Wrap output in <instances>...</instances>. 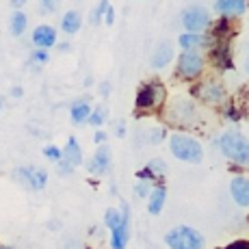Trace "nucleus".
Masks as SVG:
<instances>
[{
    "label": "nucleus",
    "mask_w": 249,
    "mask_h": 249,
    "mask_svg": "<svg viewBox=\"0 0 249 249\" xmlns=\"http://www.w3.org/2000/svg\"><path fill=\"white\" fill-rule=\"evenodd\" d=\"M221 154L234 165H249V139L238 130H226L217 139Z\"/></svg>",
    "instance_id": "f257e3e1"
},
{
    "label": "nucleus",
    "mask_w": 249,
    "mask_h": 249,
    "mask_svg": "<svg viewBox=\"0 0 249 249\" xmlns=\"http://www.w3.org/2000/svg\"><path fill=\"white\" fill-rule=\"evenodd\" d=\"M169 152L182 162H191V165H199L204 160V147L195 137L186 135V132H174L169 137Z\"/></svg>",
    "instance_id": "f03ea898"
},
{
    "label": "nucleus",
    "mask_w": 249,
    "mask_h": 249,
    "mask_svg": "<svg viewBox=\"0 0 249 249\" xmlns=\"http://www.w3.org/2000/svg\"><path fill=\"white\" fill-rule=\"evenodd\" d=\"M165 243L169 249H204L206 241L202 232L191 226H178L165 234Z\"/></svg>",
    "instance_id": "7ed1b4c3"
},
{
    "label": "nucleus",
    "mask_w": 249,
    "mask_h": 249,
    "mask_svg": "<svg viewBox=\"0 0 249 249\" xmlns=\"http://www.w3.org/2000/svg\"><path fill=\"white\" fill-rule=\"evenodd\" d=\"M165 113H167V119L180 128L191 126V124H195V119H197V107H195V102L191 98H182V95L174 98L167 104Z\"/></svg>",
    "instance_id": "20e7f679"
},
{
    "label": "nucleus",
    "mask_w": 249,
    "mask_h": 249,
    "mask_svg": "<svg viewBox=\"0 0 249 249\" xmlns=\"http://www.w3.org/2000/svg\"><path fill=\"white\" fill-rule=\"evenodd\" d=\"M167 98L165 85L159 83V80H150V83L141 85L137 91L135 98V107L139 111H152V108H159Z\"/></svg>",
    "instance_id": "39448f33"
},
{
    "label": "nucleus",
    "mask_w": 249,
    "mask_h": 249,
    "mask_svg": "<svg viewBox=\"0 0 249 249\" xmlns=\"http://www.w3.org/2000/svg\"><path fill=\"white\" fill-rule=\"evenodd\" d=\"M204 68H206V61L197 50H182L178 56V63H176V71H178V76L184 80L199 78Z\"/></svg>",
    "instance_id": "423d86ee"
},
{
    "label": "nucleus",
    "mask_w": 249,
    "mask_h": 249,
    "mask_svg": "<svg viewBox=\"0 0 249 249\" xmlns=\"http://www.w3.org/2000/svg\"><path fill=\"white\" fill-rule=\"evenodd\" d=\"M213 24V16L208 9L204 7H189L182 13V26L186 28V33H199L204 35Z\"/></svg>",
    "instance_id": "0eeeda50"
},
{
    "label": "nucleus",
    "mask_w": 249,
    "mask_h": 249,
    "mask_svg": "<svg viewBox=\"0 0 249 249\" xmlns=\"http://www.w3.org/2000/svg\"><path fill=\"white\" fill-rule=\"evenodd\" d=\"M16 180L28 191H44L48 184V171L44 167H20L16 171Z\"/></svg>",
    "instance_id": "6e6552de"
},
{
    "label": "nucleus",
    "mask_w": 249,
    "mask_h": 249,
    "mask_svg": "<svg viewBox=\"0 0 249 249\" xmlns=\"http://www.w3.org/2000/svg\"><path fill=\"white\" fill-rule=\"evenodd\" d=\"M111 165H113V152L107 143L98 145V150L93 152L91 160L87 162V171L93 176H107L111 171Z\"/></svg>",
    "instance_id": "1a4fd4ad"
},
{
    "label": "nucleus",
    "mask_w": 249,
    "mask_h": 249,
    "mask_svg": "<svg viewBox=\"0 0 249 249\" xmlns=\"http://www.w3.org/2000/svg\"><path fill=\"white\" fill-rule=\"evenodd\" d=\"M122 226L111 232V249H126L130 241V206L122 204Z\"/></svg>",
    "instance_id": "9d476101"
},
{
    "label": "nucleus",
    "mask_w": 249,
    "mask_h": 249,
    "mask_svg": "<svg viewBox=\"0 0 249 249\" xmlns=\"http://www.w3.org/2000/svg\"><path fill=\"white\" fill-rule=\"evenodd\" d=\"M195 95L206 104H221L226 100V89L217 80H204L202 85L195 87Z\"/></svg>",
    "instance_id": "9b49d317"
},
{
    "label": "nucleus",
    "mask_w": 249,
    "mask_h": 249,
    "mask_svg": "<svg viewBox=\"0 0 249 249\" xmlns=\"http://www.w3.org/2000/svg\"><path fill=\"white\" fill-rule=\"evenodd\" d=\"M31 41L35 48H41V50H50V48L56 46V31L50 24H39V26L33 31Z\"/></svg>",
    "instance_id": "f8f14e48"
},
{
    "label": "nucleus",
    "mask_w": 249,
    "mask_h": 249,
    "mask_svg": "<svg viewBox=\"0 0 249 249\" xmlns=\"http://www.w3.org/2000/svg\"><path fill=\"white\" fill-rule=\"evenodd\" d=\"M230 195L241 208H249V178L247 176H234L230 182Z\"/></svg>",
    "instance_id": "ddd939ff"
},
{
    "label": "nucleus",
    "mask_w": 249,
    "mask_h": 249,
    "mask_svg": "<svg viewBox=\"0 0 249 249\" xmlns=\"http://www.w3.org/2000/svg\"><path fill=\"white\" fill-rule=\"evenodd\" d=\"M165 174H167V162L162 159H152V160H147V165L141 171H137V180L159 182Z\"/></svg>",
    "instance_id": "4468645a"
},
{
    "label": "nucleus",
    "mask_w": 249,
    "mask_h": 249,
    "mask_svg": "<svg viewBox=\"0 0 249 249\" xmlns=\"http://www.w3.org/2000/svg\"><path fill=\"white\" fill-rule=\"evenodd\" d=\"M214 11L221 18H238L247 11V2L245 0H214Z\"/></svg>",
    "instance_id": "2eb2a0df"
},
{
    "label": "nucleus",
    "mask_w": 249,
    "mask_h": 249,
    "mask_svg": "<svg viewBox=\"0 0 249 249\" xmlns=\"http://www.w3.org/2000/svg\"><path fill=\"white\" fill-rule=\"evenodd\" d=\"M178 44L182 50H199V48H208L213 44V39H210L208 35H199V33H182L178 37Z\"/></svg>",
    "instance_id": "dca6fc26"
},
{
    "label": "nucleus",
    "mask_w": 249,
    "mask_h": 249,
    "mask_svg": "<svg viewBox=\"0 0 249 249\" xmlns=\"http://www.w3.org/2000/svg\"><path fill=\"white\" fill-rule=\"evenodd\" d=\"M210 59H213L214 68L219 70H230L232 68V56H230V46L228 41H217L210 50Z\"/></svg>",
    "instance_id": "f3484780"
},
{
    "label": "nucleus",
    "mask_w": 249,
    "mask_h": 249,
    "mask_svg": "<svg viewBox=\"0 0 249 249\" xmlns=\"http://www.w3.org/2000/svg\"><path fill=\"white\" fill-rule=\"evenodd\" d=\"M167 202V189L162 184L152 186V193L147 195V213L150 214H160Z\"/></svg>",
    "instance_id": "a211bd4d"
},
{
    "label": "nucleus",
    "mask_w": 249,
    "mask_h": 249,
    "mask_svg": "<svg viewBox=\"0 0 249 249\" xmlns=\"http://www.w3.org/2000/svg\"><path fill=\"white\" fill-rule=\"evenodd\" d=\"M63 160L70 162L71 167H80V165H83V160H85L83 147H80V143H78V139H76V137H70L68 143H65V147H63Z\"/></svg>",
    "instance_id": "6ab92c4d"
},
{
    "label": "nucleus",
    "mask_w": 249,
    "mask_h": 249,
    "mask_svg": "<svg viewBox=\"0 0 249 249\" xmlns=\"http://www.w3.org/2000/svg\"><path fill=\"white\" fill-rule=\"evenodd\" d=\"M91 104L87 100H76V102H71L70 107V119L74 126H83V124L89 122V115H91Z\"/></svg>",
    "instance_id": "aec40b11"
},
{
    "label": "nucleus",
    "mask_w": 249,
    "mask_h": 249,
    "mask_svg": "<svg viewBox=\"0 0 249 249\" xmlns=\"http://www.w3.org/2000/svg\"><path fill=\"white\" fill-rule=\"evenodd\" d=\"M171 59H174V48H171L169 41H165V44H160L156 48L154 54H152V68L154 70L167 68V65L171 63Z\"/></svg>",
    "instance_id": "412c9836"
},
{
    "label": "nucleus",
    "mask_w": 249,
    "mask_h": 249,
    "mask_svg": "<svg viewBox=\"0 0 249 249\" xmlns=\"http://www.w3.org/2000/svg\"><path fill=\"white\" fill-rule=\"evenodd\" d=\"M80 26H83V16L76 9H70V11L63 13V18H61V31L63 33L74 35V33L80 31Z\"/></svg>",
    "instance_id": "4be33fe9"
},
{
    "label": "nucleus",
    "mask_w": 249,
    "mask_h": 249,
    "mask_svg": "<svg viewBox=\"0 0 249 249\" xmlns=\"http://www.w3.org/2000/svg\"><path fill=\"white\" fill-rule=\"evenodd\" d=\"M28 26V18L24 11H13L11 13V20H9V28H11V35L13 37H22L26 33Z\"/></svg>",
    "instance_id": "5701e85b"
},
{
    "label": "nucleus",
    "mask_w": 249,
    "mask_h": 249,
    "mask_svg": "<svg viewBox=\"0 0 249 249\" xmlns=\"http://www.w3.org/2000/svg\"><path fill=\"white\" fill-rule=\"evenodd\" d=\"M104 226H107L108 230H117L119 226H122V210L119 208H108L107 213H104Z\"/></svg>",
    "instance_id": "b1692460"
},
{
    "label": "nucleus",
    "mask_w": 249,
    "mask_h": 249,
    "mask_svg": "<svg viewBox=\"0 0 249 249\" xmlns=\"http://www.w3.org/2000/svg\"><path fill=\"white\" fill-rule=\"evenodd\" d=\"M107 115H108V108L107 107H95L93 111H91L89 115V126H93V128H100L104 122H107Z\"/></svg>",
    "instance_id": "393cba45"
},
{
    "label": "nucleus",
    "mask_w": 249,
    "mask_h": 249,
    "mask_svg": "<svg viewBox=\"0 0 249 249\" xmlns=\"http://www.w3.org/2000/svg\"><path fill=\"white\" fill-rule=\"evenodd\" d=\"M111 7V2H108V0H100L98 2V7L93 9V13H91V22L93 24H100L104 20V13H107V9Z\"/></svg>",
    "instance_id": "a878e982"
},
{
    "label": "nucleus",
    "mask_w": 249,
    "mask_h": 249,
    "mask_svg": "<svg viewBox=\"0 0 249 249\" xmlns=\"http://www.w3.org/2000/svg\"><path fill=\"white\" fill-rule=\"evenodd\" d=\"M61 7V0H39V9L46 16H54Z\"/></svg>",
    "instance_id": "bb28decb"
},
{
    "label": "nucleus",
    "mask_w": 249,
    "mask_h": 249,
    "mask_svg": "<svg viewBox=\"0 0 249 249\" xmlns=\"http://www.w3.org/2000/svg\"><path fill=\"white\" fill-rule=\"evenodd\" d=\"M44 156H46L48 160L59 162L61 159H63V150H61L59 145H46V147H44Z\"/></svg>",
    "instance_id": "cd10ccee"
},
{
    "label": "nucleus",
    "mask_w": 249,
    "mask_h": 249,
    "mask_svg": "<svg viewBox=\"0 0 249 249\" xmlns=\"http://www.w3.org/2000/svg\"><path fill=\"white\" fill-rule=\"evenodd\" d=\"M152 193V182H145V180H139L135 184V195L137 197H145Z\"/></svg>",
    "instance_id": "c85d7f7f"
},
{
    "label": "nucleus",
    "mask_w": 249,
    "mask_h": 249,
    "mask_svg": "<svg viewBox=\"0 0 249 249\" xmlns=\"http://www.w3.org/2000/svg\"><path fill=\"white\" fill-rule=\"evenodd\" d=\"M165 135H167L165 128H152V130H150V137H147V141H150V143H160L162 139H165Z\"/></svg>",
    "instance_id": "c756f323"
},
{
    "label": "nucleus",
    "mask_w": 249,
    "mask_h": 249,
    "mask_svg": "<svg viewBox=\"0 0 249 249\" xmlns=\"http://www.w3.org/2000/svg\"><path fill=\"white\" fill-rule=\"evenodd\" d=\"M71 171H74V167H71L70 162H65L63 159L56 162V174L59 176H68V174H71Z\"/></svg>",
    "instance_id": "7c9ffc66"
},
{
    "label": "nucleus",
    "mask_w": 249,
    "mask_h": 249,
    "mask_svg": "<svg viewBox=\"0 0 249 249\" xmlns=\"http://www.w3.org/2000/svg\"><path fill=\"white\" fill-rule=\"evenodd\" d=\"M33 61H35V63H48V50L35 48V50H33Z\"/></svg>",
    "instance_id": "2f4dec72"
},
{
    "label": "nucleus",
    "mask_w": 249,
    "mask_h": 249,
    "mask_svg": "<svg viewBox=\"0 0 249 249\" xmlns=\"http://www.w3.org/2000/svg\"><path fill=\"white\" fill-rule=\"evenodd\" d=\"M226 117L230 119V122H238V119H241V111H238L236 107H228L226 108Z\"/></svg>",
    "instance_id": "473e14b6"
},
{
    "label": "nucleus",
    "mask_w": 249,
    "mask_h": 249,
    "mask_svg": "<svg viewBox=\"0 0 249 249\" xmlns=\"http://www.w3.org/2000/svg\"><path fill=\"white\" fill-rule=\"evenodd\" d=\"M104 24H107V26H113L115 24V9L113 7H108L107 13H104Z\"/></svg>",
    "instance_id": "72a5a7b5"
},
{
    "label": "nucleus",
    "mask_w": 249,
    "mask_h": 249,
    "mask_svg": "<svg viewBox=\"0 0 249 249\" xmlns=\"http://www.w3.org/2000/svg\"><path fill=\"white\" fill-rule=\"evenodd\" d=\"M93 141L98 143V145H102V143H107V132H104V130H100V128H98V130H95V135H93Z\"/></svg>",
    "instance_id": "f704fd0d"
},
{
    "label": "nucleus",
    "mask_w": 249,
    "mask_h": 249,
    "mask_svg": "<svg viewBox=\"0 0 249 249\" xmlns=\"http://www.w3.org/2000/svg\"><path fill=\"white\" fill-rule=\"evenodd\" d=\"M226 249H249V241H236L232 245H228Z\"/></svg>",
    "instance_id": "c9c22d12"
},
{
    "label": "nucleus",
    "mask_w": 249,
    "mask_h": 249,
    "mask_svg": "<svg viewBox=\"0 0 249 249\" xmlns=\"http://www.w3.org/2000/svg\"><path fill=\"white\" fill-rule=\"evenodd\" d=\"M113 135L119 137V139L126 135V128H124V124H115V132H113Z\"/></svg>",
    "instance_id": "e433bc0d"
},
{
    "label": "nucleus",
    "mask_w": 249,
    "mask_h": 249,
    "mask_svg": "<svg viewBox=\"0 0 249 249\" xmlns=\"http://www.w3.org/2000/svg\"><path fill=\"white\" fill-rule=\"evenodd\" d=\"M26 4V0H11V7L13 11H22V7Z\"/></svg>",
    "instance_id": "4c0bfd02"
},
{
    "label": "nucleus",
    "mask_w": 249,
    "mask_h": 249,
    "mask_svg": "<svg viewBox=\"0 0 249 249\" xmlns=\"http://www.w3.org/2000/svg\"><path fill=\"white\" fill-rule=\"evenodd\" d=\"M22 93H24L22 87H13V89H11V95H13L16 100H18V98H22Z\"/></svg>",
    "instance_id": "58836bf2"
},
{
    "label": "nucleus",
    "mask_w": 249,
    "mask_h": 249,
    "mask_svg": "<svg viewBox=\"0 0 249 249\" xmlns=\"http://www.w3.org/2000/svg\"><path fill=\"white\" fill-rule=\"evenodd\" d=\"M245 70H247V74H249V59H247V63H245Z\"/></svg>",
    "instance_id": "ea45409f"
},
{
    "label": "nucleus",
    "mask_w": 249,
    "mask_h": 249,
    "mask_svg": "<svg viewBox=\"0 0 249 249\" xmlns=\"http://www.w3.org/2000/svg\"><path fill=\"white\" fill-rule=\"evenodd\" d=\"M0 249H13V247H7V245H0Z\"/></svg>",
    "instance_id": "a19ab883"
},
{
    "label": "nucleus",
    "mask_w": 249,
    "mask_h": 249,
    "mask_svg": "<svg viewBox=\"0 0 249 249\" xmlns=\"http://www.w3.org/2000/svg\"><path fill=\"white\" fill-rule=\"evenodd\" d=\"M0 108H2V104H0Z\"/></svg>",
    "instance_id": "79ce46f5"
}]
</instances>
